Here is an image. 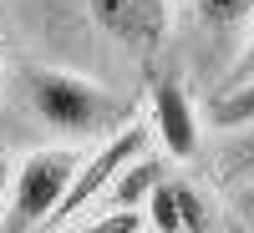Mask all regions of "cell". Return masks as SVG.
<instances>
[{
    "instance_id": "cell-10",
    "label": "cell",
    "mask_w": 254,
    "mask_h": 233,
    "mask_svg": "<svg viewBox=\"0 0 254 233\" xmlns=\"http://www.w3.org/2000/svg\"><path fill=\"white\" fill-rule=\"evenodd\" d=\"M244 76H254V20L244 31V46L234 51V61H229V81H244Z\"/></svg>"
},
{
    "instance_id": "cell-7",
    "label": "cell",
    "mask_w": 254,
    "mask_h": 233,
    "mask_svg": "<svg viewBox=\"0 0 254 233\" xmlns=\"http://www.w3.org/2000/svg\"><path fill=\"white\" fill-rule=\"evenodd\" d=\"M214 132H244L254 127V76L244 81H224V92L208 101V117H203Z\"/></svg>"
},
{
    "instance_id": "cell-6",
    "label": "cell",
    "mask_w": 254,
    "mask_h": 233,
    "mask_svg": "<svg viewBox=\"0 0 254 233\" xmlns=\"http://www.w3.org/2000/svg\"><path fill=\"white\" fill-rule=\"evenodd\" d=\"M158 183H163V162H153V157L142 152V157H132V162H127L122 173L112 178V187L102 193V203H107V208H122V213H132L137 203H147V193H153Z\"/></svg>"
},
{
    "instance_id": "cell-3",
    "label": "cell",
    "mask_w": 254,
    "mask_h": 233,
    "mask_svg": "<svg viewBox=\"0 0 254 233\" xmlns=\"http://www.w3.org/2000/svg\"><path fill=\"white\" fill-rule=\"evenodd\" d=\"M97 31L132 61H153L168 41V0H87Z\"/></svg>"
},
{
    "instance_id": "cell-11",
    "label": "cell",
    "mask_w": 254,
    "mask_h": 233,
    "mask_svg": "<svg viewBox=\"0 0 254 233\" xmlns=\"http://www.w3.org/2000/svg\"><path fill=\"white\" fill-rule=\"evenodd\" d=\"M229 208H234V223H244L254 233V183H239L234 198H229Z\"/></svg>"
},
{
    "instance_id": "cell-8",
    "label": "cell",
    "mask_w": 254,
    "mask_h": 233,
    "mask_svg": "<svg viewBox=\"0 0 254 233\" xmlns=\"http://www.w3.org/2000/svg\"><path fill=\"white\" fill-rule=\"evenodd\" d=\"M168 187H173V203H178V223H183V233H219V208H214V198H208L193 178L168 173Z\"/></svg>"
},
{
    "instance_id": "cell-14",
    "label": "cell",
    "mask_w": 254,
    "mask_h": 233,
    "mask_svg": "<svg viewBox=\"0 0 254 233\" xmlns=\"http://www.w3.org/2000/svg\"><path fill=\"white\" fill-rule=\"evenodd\" d=\"M229 233H249V228H244V223H229Z\"/></svg>"
},
{
    "instance_id": "cell-4",
    "label": "cell",
    "mask_w": 254,
    "mask_h": 233,
    "mask_svg": "<svg viewBox=\"0 0 254 233\" xmlns=\"http://www.w3.org/2000/svg\"><path fill=\"white\" fill-rule=\"evenodd\" d=\"M153 137L163 142L168 157H193L203 142V117L178 71H163L153 81Z\"/></svg>"
},
{
    "instance_id": "cell-5",
    "label": "cell",
    "mask_w": 254,
    "mask_h": 233,
    "mask_svg": "<svg viewBox=\"0 0 254 233\" xmlns=\"http://www.w3.org/2000/svg\"><path fill=\"white\" fill-rule=\"evenodd\" d=\"M188 15H193L198 36H208V41H234V51H239L249 20H254V0H188Z\"/></svg>"
},
{
    "instance_id": "cell-13",
    "label": "cell",
    "mask_w": 254,
    "mask_h": 233,
    "mask_svg": "<svg viewBox=\"0 0 254 233\" xmlns=\"http://www.w3.org/2000/svg\"><path fill=\"white\" fill-rule=\"evenodd\" d=\"M0 76H5V41H0Z\"/></svg>"
},
{
    "instance_id": "cell-12",
    "label": "cell",
    "mask_w": 254,
    "mask_h": 233,
    "mask_svg": "<svg viewBox=\"0 0 254 233\" xmlns=\"http://www.w3.org/2000/svg\"><path fill=\"white\" fill-rule=\"evenodd\" d=\"M10 183H15V167H10L5 152H0V218H5V203H10Z\"/></svg>"
},
{
    "instance_id": "cell-9",
    "label": "cell",
    "mask_w": 254,
    "mask_h": 233,
    "mask_svg": "<svg viewBox=\"0 0 254 233\" xmlns=\"http://www.w3.org/2000/svg\"><path fill=\"white\" fill-rule=\"evenodd\" d=\"M219 173L224 183H254V127L244 132H224V147H219Z\"/></svg>"
},
{
    "instance_id": "cell-1",
    "label": "cell",
    "mask_w": 254,
    "mask_h": 233,
    "mask_svg": "<svg viewBox=\"0 0 254 233\" xmlns=\"http://www.w3.org/2000/svg\"><path fill=\"white\" fill-rule=\"evenodd\" d=\"M10 92L61 142H87V137L122 132L127 127V101L117 92H107L102 81L81 76V71L51 66V61H15Z\"/></svg>"
},
{
    "instance_id": "cell-2",
    "label": "cell",
    "mask_w": 254,
    "mask_h": 233,
    "mask_svg": "<svg viewBox=\"0 0 254 233\" xmlns=\"http://www.w3.org/2000/svg\"><path fill=\"white\" fill-rule=\"evenodd\" d=\"M81 157L71 142H56V147H36L15 162V183H10V203H5V218H0V233H36V228H51V218L61 213L71 183L81 173Z\"/></svg>"
}]
</instances>
